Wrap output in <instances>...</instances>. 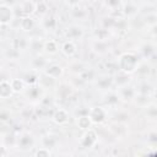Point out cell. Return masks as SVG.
<instances>
[{"label": "cell", "mask_w": 157, "mask_h": 157, "mask_svg": "<svg viewBox=\"0 0 157 157\" xmlns=\"http://www.w3.org/2000/svg\"><path fill=\"white\" fill-rule=\"evenodd\" d=\"M140 63V58L135 52H125L118 59V69L126 74H134Z\"/></svg>", "instance_id": "cell-1"}, {"label": "cell", "mask_w": 157, "mask_h": 157, "mask_svg": "<svg viewBox=\"0 0 157 157\" xmlns=\"http://www.w3.org/2000/svg\"><path fill=\"white\" fill-rule=\"evenodd\" d=\"M34 144H36V140H34L33 135L29 134V132H27V131L21 132V134L16 137V141H15V145H16L20 150H22V151H28V150L33 148Z\"/></svg>", "instance_id": "cell-2"}, {"label": "cell", "mask_w": 157, "mask_h": 157, "mask_svg": "<svg viewBox=\"0 0 157 157\" xmlns=\"http://www.w3.org/2000/svg\"><path fill=\"white\" fill-rule=\"evenodd\" d=\"M117 94L119 97V101H123V102H131L135 96H136V87L128 83V85H124V86H120L117 88Z\"/></svg>", "instance_id": "cell-3"}, {"label": "cell", "mask_w": 157, "mask_h": 157, "mask_svg": "<svg viewBox=\"0 0 157 157\" xmlns=\"http://www.w3.org/2000/svg\"><path fill=\"white\" fill-rule=\"evenodd\" d=\"M87 115L90 117V119L93 124H102L107 119V109L104 107L96 105V107H92L88 109Z\"/></svg>", "instance_id": "cell-4"}, {"label": "cell", "mask_w": 157, "mask_h": 157, "mask_svg": "<svg viewBox=\"0 0 157 157\" xmlns=\"http://www.w3.org/2000/svg\"><path fill=\"white\" fill-rule=\"evenodd\" d=\"M98 141V136H97V132L90 128L87 130H85L83 135L81 136L80 139V145L82 148H92Z\"/></svg>", "instance_id": "cell-5"}, {"label": "cell", "mask_w": 157, "mask_h": 157, "mask_svg": "<svg viewBox=\"0 0 157 157\" xmlns=\"http://www.w3.org/2000/svg\"><path fill=\"white\" fill-rule=\"evenodd\" d=\"M15 18L13 9L7 4H0V26L10 25Z\"/></svg>", "instance_id": "cell-6"}, {"label": "cell", "mask_w": 157, "mask_h": 157, "mask_svg": "<svg viewBox=\"0 0 157 157\" xmlns=\"http://www.w3.org/2000/svg\"><path fill=\"white\" fill-rule=\"evenodd\" d=\"M108 130L110 131V134L113 136H115L117 139H124L128 136V126L123 123V121H114L112 124H109Z\"/></svg>", "instance_id": "cell-7"}, {"label": "cell", "mask_w": 157, "mask_h": 157, "mask_svg": "<svg viewBox=\"0 0 157 157\" xmlns=\"http://www.w3.org/2000/svg\"><path fill=\"white\" fill-rule=\"evenodd\" d=\"M25 94L27 96L28 99L33 101V102H40V99L43 98L44 93H43V88L38 85V83H34V85H31L29 88L23 91Z\"/></svg>", "instance_id": "cell-8"}, {"label": "cell", "mask_w": 157, "mask_h": 157, "mask_svg": "<svg viewBox=\"0 0 157 157\" xmlns=\"http://www.w3.org/2000/svg\"><path fill=\"white\" fill-rule=\"evenodd\" d=\"M52 120L56 124V125H65L69 123L70 120V115H69V112L64 108H59V109H55L52 114Z\"/></svg>", "instance_id": "cell-9"}, {"label": "cell", "mask_w": 157, "mask_h": 157, "mask_svg": "<svg viewBox=\"0 0 157 157\" xmlns=\"http://www.w3.org/2000/svg\"><path fill=\"white\" fill-rule=\"evenodd\" d=\"M65 37L67 40H77L83 37V29L78 25H71L65 29Z\"/></svg>", "instance_id": "cell-10"}, {"label": "cell", "mask_w": 157, "mask_h": 157, "mask_svg": "<svg viewBox=\"0 0 157 157\" xmlns=\"http://www.w3.org/2000/svg\"><path fill=\"white\" fill-rule=\"evenodd\" d=\"M110 45L108 43V40H104V39H93L92 42V50L96 53V54H99V55H103L105 54L108 50H109Z\"/></svg>", "instance_id": "cell-11"}, {"label": "cell", "mask_w": 157, "mask_h": 157, "mask_svg": "<svg viewBox=\"0 0 157 157\" xmlns=\"http://www.w3.org/2000/svg\"><path fill=\"white\" fill-rule=\"evenodd\" d=\"M60 50H61V53H63L65 56L72 58V56H75L76 53H77V45H76V43H75L74 40H67V39H66V40L61 44Z\"/></svg>", "instance_id": "cell-12"}, {"label": "cell", "mask_w": 157, "mask_h": 157, "mask_svg": "<svg viewBox=\"0 0 157 157\" xmlns=\"http://www.w3.org/2000/svg\"><path fill=\"white\" fill-rule=\"evenodd\" d=\"M48 65H49V61L44 56H40V55H37L31 61V67L33 71H44Z\"/></svg>", "instance_id": "cell-13"}, {"label": "cell", "mask_w": 157, "mask_h": 157, "mask_svg": "<svg viewBox=\"0 0 157 157\" xmlns=\"http://www.w3.org/2000/svg\"><path fill=\"white\" fill-rule=\"evenodd\" d=\"M45 75H48V76H50V77H53V78H59V77H61L63 76V74H64V69L59 65V64H49L48 66H47V69L43 71Z\"/></svg>", "instance_id": "cell-14"}, {"label": "cell", "mask_w": 157, "mask_h": 157, "mask_svg": "<svg viewBox=\"0 0 157 157\" xmlns=\"http://www.w3.org/2000/svg\"><path fill=\"white\" fill-rule=\"evenodd\" d=\"M18 26L23 32H31L36 27V21L32 16H23V17L20 18Z\"/></svg>", "instance_id": "cell-15"}, {"label": "cell", "mask_w": 157, "mask_h": 157, "mask_svg": "<svg viewBox=\"0 0 157 157\" xmlns=\"http://www.w3.org/2000/svg\"><path fill=\"white\" fill-rule=\"evenodd\" d=\"M130 80H131L130 74H126V72L119 70V71L115 74V76L113 77V83H114L117 87H120V86H124V85L130 83Z\"/></svg>", "instance_id": "cell-16"}, {"label": "cell", "mask_w": 157, "mask_h": 157, "mask_svg": "<svg viewBox=\"0 0 157 157\" xmlns=\"http://www.w3.org/2000/svg\"><path fill=\"white\" fill-rule=\"evenodd\" d=\"M96 85H97V87L99 88V90H102V91H109L110 88H112V86L114 85L113 83V77L112 76H108V75H105V76H102V77H97L96 78Z\"/></svg>", "instance_id": "cell-17"}, {"label": "cell", "mask_w": 157, "mask_h": 157, "mask_svg": "<svg viewBox=\"0 0 157 157\" xmlns=\"http://www.w3.org/2000/svg\"><path fill=\"white\" fill-rule=\"evenodd\" d=\"M13 94V90L11 87V83L9 80H1L0 81V98L7 99Z\"/></svg>", "instance_id": "cell-18"}, {"label": "cell", "mask_w": 157, "mask_h": 157, "mask_svg": "<svg viewBox=\"0 0 157 157\" xmlns=\"http://www.w3.org/2000/svg\"><path fill=\"white\" fill-rule=\"evenodd\" d=\"M83 82H93L96 81L97 78V74L93 69H90V67H86L83 71H81L78 75H77Z\"/></svg>", "instance_id": "cell-19"}, {"label": "cell", "mask_w": 157, "mask_h": 157, "mask_svg": "<svg viewBox=\"0 0 157 157\" xmlns=\"http://www.w3.org/2000/svg\"><path fill=\"white\" fill-rule=\"evenodd\" d=\"M58 97L61 98V99H65V98H69L72 93V86L67 85V83H61L58 86Z\"/></svg>", "instance_id": "cell-20"}, {"label": "cell", "mask_w": 157, "mask_h": 157, "mask_svg": "<svg viewBox=\"0 0 157 157\" xmlns=\"http://www.w3.org/2000/svg\"><path fill=\"white\" fill-rule=\"evenodd\" d=\"M43 50H44L45 53L50 54V55H54V54H56V53L59 52V45H58V43H56L55 40L48 39V40H45L44 44H43Z\"/></svg>", "instance_id": "cell-21"}, {"label": "cell", "mask_w": 157, "mask_h": 157, "mask_svg": "<svg viewBox=\"0 0 157 157\" xmlns=\"http://www.w3.org/2000/svg\"><path fill=\"white\" fill-rule=\"evenodd\" d=\"M42 144H43V147H47L50 150V148L55 147V145L58 144V136L54 134H47L43 136Z\"/></svg>", "instance_id": "cell-22"}, {"label": "cell", "mask_w": 157, "mask_h": 157, "mask_svg": "<svg viewBox=\"0 0 157 157\" xmlns=\"http://www.w3.org/2000/svg\"><path fill=\"white\" fill-rule=\"evenodd\" d=\"M38 85L44 90V88H49V87H54L55 86V78L45 75L43 72L42 77H38Z\"/></svg>", "instance_id": "cell-23"}, {"label": "cell", "mask_w": 157, "mask_h": 157, "mask_svg": "<svg viewBox=\"0 0 157 157\" xmlns=\"http://www.w3.org/2000/svg\"><path fill=\"white\" fill-rule=\"evenodd\" d=\"M10 83H11V87L13 90V93H20V92H23L26 90V82L23 78H11L10 80Z\"/></svg>", "instance_id": "cell-24"}, {"label": "cell", "mask_w": 157, "mask_h": 157, "mask_svg": "<svg viewBox=\"0 0 157 157\" xmlns=\"http://www.w3.org/2000/svg\"><path fill=\"white\" fill-rule=\"evenodd\" d=\"M76 124H77V126H78L81 130H87V129L92 128V125H93V123L91 121V119H90V117H88L87 114L80 115V117L77 118V120H76Z\"/></svg>", "instance_id": "cell-25"}, {"label": "cell", "mask_w": 157, "mask_h": 157, "mask_svg": "<svg viewBox=\"0 0 157 157\" xmlns=\"http://www.w3.org/2000/svg\"><path fill=\"white\" fill-rule=\"evenodd\" d=\"M21 9V12L23 16H31L32 13H34L36 11V2L34 1H29V2H22L20 6ZM22 16V17H23Z\"/></svg>", "instance_id": "cell-26"}, {"label": "cell", "mask_w": 157, "mask_h": 157, "mask_svg": "<svg viewBox=\"0 0 157 157\" xmlns=\"http://www.w3.org/2000/svg\"><path fill=\"white\" fill-rule=\"evenodd\" d=\"M44 29L47 31H54L56 27H58V20L54 17V16H45L43 18V22H42Z\"/></svg>", "instance_id": "cell-27"}, {"label": "cell", "mask_w": 157, "mask_h": 157, "mask_svg": "<svg viewBox=\"0 0 157 157\" xmlns=\"http://www.w3.org/2000/svg\"><path fill=\"white\" fill-rule=\"evenodd\" d=\"M103 101H104L105 105H108V107H115L118 104V102H119V97H118L117 92H113V91L109 90L107 92V94H105V97H104Z\"/></svg>", "instance_id": "cell-28"}, {"label": "cell", "mask_w": 157, "mask_h": 157, "mask_svg": "<svg viewBox=\"0 0 157 157\" xmlns=\"http://www.w3.org/2000/svg\"><path fill=\"white\" fill-rule=\"evenodd\" d=\"M86 67H87V66H86L82 61H80V60H75V61L70 63V65H69V70H70V72L74 74V75H76V76H77L81 71H83Z\"/></svg>", "instance_id": "cell-29"}, {"label": "cell", "mask_w": 157, "mask_h": 157, "mask_svg": "<svg viewBox=\"0 0 157 157\" xmlns=\"http://www.w3.org/2000/svg\"><path fill=\"white\" fill-rule=\"evenodd\" d=\"M117 21H118L117 17L107 16V17L102 18V28L108 29V31L112 29V28H115V26H117Z\"/></svg>", "instance_id": "cell-30"}, {"label": "cell", "mask_w": 157, "mask_h": 157, "mask_svg": "<svg viewBox=\"0 0 157 157\" xmlns=\"http://www.w3.org/2000/svg\"><path fill=\"white\" fill-rule=\"evenodd\" d=\"M137 75H140V76H147L150 72H151V66L147 64V63H139V65H137V69H136V71H135Z\"/></svg>", "instance_id": "cell-31"}, {"label": "cell", "mask_w": 157, "mask_h": 157, "mask_svg": "<svg viewBox=\"0 0 157 157\" xmlns=\"http://www.w3.org/2000/svg\"><path fill=\"white\" fill-rule=\"evenodd\" d=\"M137 10H139L137 6L135 4H132V2H128V4H125L123 6V12L126 16H135L137 13Z\"/></svg>", "instance_id": "cell-32"}, {"label": "cell", "mask_w": 157, "mask_h": 157, "mask_svg": "<svg viewBox=\"0 0 157 157\" xmlns=\"http://www.w3.org/2000/svg\"><path fill=\"white\" fill-rule=\"evenodd\" d=\"M148 98H150V94H144V93H137L136 92V96L132 101H135L136 104H139L141 107H146L148 104Z\"/></svg>", "instance_id": "cell-33"}, {"label": "cell", "mask_w": 157, "mask_h": 157, "mask_svg": "<svg viewBox=\"0 0 157 157\" xmlns=\"http://www.w3.org/2000/svg\"><path fill=\"white\" fill-rule=\"evenodd\" d=\"M28 47V40L26 38H16L13 42H12V48L17 49L18 52L27 48Z\"/></svg>", "instance_id": "cell-34"}, {"label": "cell", "mask_w": 157, "mask_h": 157, "mask_svg": "<svg viewBox=\"0 0 157 157\" xmlns=\"http://www.w3.org/2000/svg\"><path fill=\"white\" fill-rule=\"evenodd\" d=\"M43 44H44V42L40 38H36V39H29L28 40V47L34 52H38V50L43 49Z\"/></svg>", "instance_id": "cell-35"}, {"label": "cell", "mask_w": 157, "mask_h": 157, "mask_svg": "<svg viewBox=\"0 0 157 157\" xmlns=\"http://www.w3.org/2000/svg\"><path fill=\"white\" fill-rule=\"evenodd\" d=\"M72 16L78 20H83L88 16V12L86 11V9H81V7L76 6V7H72Z\"/></svg>", "instance_id": "cell-36"}, {"label": "cell", "mask_w": 157, "mask_h": 157, "mask_svg": "<svg viewBox=\"0 0 157 157\" xmlns=\"http://www.w3.org/2000/svg\"><path fill=\"white\" fill-rule=\"evenodd\" d=\"M121 4H123V0H104V5L112 11L119 9Z\"/></svg>", "instance_id": "cell-37"}, {"label": "cell", "mask_w": 157, "mask_h": 157, "mask_svg": "<svg viewBox=\"0 0 157 157\" xmlns=\"http://www.w3.org/2000/svg\"><path fill=\"white\" fill-rule=\"evenodd\" d=\"M136 92H137V93H144V94H150V92H151V86L147 83V81L141 82L139 86H136Z\"/></svg>", "instance_id": "cell-38"}, {"label": "cell", "mask_w": 157, "mask_h": 157, "mask_svg": "<svg viewBox=\"0 0 157 157\" xmlns=\"http://www.w3.org/2000/svg\"><path fill=\"white\" fill-rule=\"evenodd\" d=\"M141 52H142L144 56L150 58V56L155 53V49H153V45H151L150 43H147V44H145V45L141 47Z\"/></svg>", "instance_id": "cell-39"}, {"label": "cell", "mask_w": 157, "mask_h": 157, "mask_svg": "<svg viewBox=\"0 0 157 157\" xmlns=\"http://www.w3.org/2000/svg\"><path fill=\"white\" fill-rule=\"evenodd\" d=\"M108 37H109L108 29L99 28V29L96 31V39H104V40H108Z\"/></svg>", "instance_id": "cell-40"}, {"label": "cell", "mask_w": 157, "mask_h": 157, "mask_svg": "<svg viewBox=\"0 0 157 157\" xmlns=\"http://www.w3.org/2000/svg\"><path fill=\"white\" fill-rule=\"evenodd\" d=\"M145 22L147 23V27L156 26V13L155 12L147 13V16H145Z\"/></svg>", "instance_id": "cell-41"}, {"label": "cell", "mask_w": 157, "mask_h": 157, "mask_svg": "<svg viewBox=\"0 0 157 157\" xmlns=\"http://www.w3.org/2000/svg\"><path fill=\"white\" fill-rule=\"evenodd\" d=\"M11 119V113L7 109H0V123H7Z\"/></svg>", "instance_id": "cell-42"}, {"label": "cell", "mask_w": 157, "mask_h": 157, "mask_svg": "<svg viewBox=\"0 0 157 157\" xmlns=\"http://www.w3.org/2000/svg\"><path fill=\"white\" fill-rule=\"evenodd\" d=\"M146 108H147V110H146L147 117H148V118H151V119H155V118H156V115H157L156 105H155V104H147V105H146Z\"/></svg>", "instance_id": "cell-43"}, {"label": "cell", "mask_w": 157, "mask_h": 157, "mask_svg": "<svg viewBox=\"0 0 157 157\" xmlns=\"http://www.w3.org/2000/svg\"><path fill=\"white\" fill-rule=\"evenodd\" d=\"M34 155L36 156H39V157H48V156H50V150L49 148H47V147H40L39 150H37L36 152H34Z\"/></svg>", "instance_id": "cell-44"}, {"label": "cell", "mask_w": 157, "mask_h": 157, "mask_svg": "<svg viewBox=\"0 0 157 157\" xmlns=\"http://www.w3.org/2000/svg\"><path fill=\"white\" fill-rule=\"evenodd\" d=\"M147 141H148V142H152V144H155V142L157 141V134H156L155 130H152V131L148 134V136H147Z\"/></svg>", "instance_id": "cell-45"}, {"label": "cell", "mask_w": 157, "mask_h": 157, "mask_svg": "<svg viewBox=\"0 0 157 157\" xmlns=\"http://www.w3.org/2000/svg\"><path fill=\"white\" fill-rule=\"evenodd\" d=\"M65 2H66L70 7H76V6H78L80 0H65Z\"/></svg>", "instance_id": "cell-46"}, {"label": "cell", "mask_w": 157, "mask_h": 157, "mask_svg": "<svg viewBox=\"0 0 157 157\" xmlns=\"http://www.w3.org/2000/svg\"><path fill=\"white\" fill-rule=\"evenodd\" d=\"M22 2H29V1H33V0H21Z\"/></svg>", "instance_id": "cell-47"}]
</instances>
